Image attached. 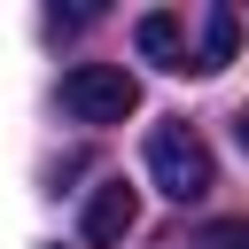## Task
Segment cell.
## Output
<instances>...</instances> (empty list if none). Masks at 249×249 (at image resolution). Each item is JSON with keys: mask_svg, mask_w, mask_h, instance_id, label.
Masks as SVG:
<instances>
[{"mask_svg": "<svg viewBox=\"0 0 249 249\" xmlns=\"http://www.w3.org/2000/svg\"><path fill=\"white\" fill-rule=\"evenodd\" d=\"M132 39H140V54H148V62L187 70V31H179V16H163V8H156V16H140V31H132Z\"/></svg>", "mask_w": 249, "mask_h": 249, "instance_id": "obj_4", "label": "cell"}, {"mask_svg": "<svg viewBox=\"0 0 249 249\" xmlns=\"http://www.w3.org/2000/svg\"><path fill=\"white\" fill-rule=\"evenodd\" d=\"M233 47H241V16H233V8H210V23H202V54H195L187 70H226Z\"/></svg>", "mask_w": 249, "mask_h": 249, "instance_id": "obj_5", "label": "cell"}, {"mask_svg": "<svg viewBox=\"0 0 249 249\" xmlns=\"http://www.w3.org/2000/svg\"><path fill=\"white\" fill-rule=\"evenodd\" d=\"M93 16H101V8H54V16H47V31H78V23H93Z\"/></svg>", "mask_w": 249, "mask_h": 249, "instance_id": "obj_6", "label": "cell"}, {"mask_svg": "<svg viewBox=\"0 0 249 249\" xmlns=\"http://www.w3.org/2000/svg\"><path fill=\"white\" fill-rule=\"evenodd\" d=\"M62 109H70L78 124H124V117L140 109V78H132L124 62H78V70L62 78Z\"/></svg>", "mask_w": 249, "mask_h": 249, "instance_id": "obj_2", "label": "cell"}, {"mask_svg": "<svg viewBox=\"0 0 249 249\" xmlns=\"http://www.w3.org/2000/svg\"><path fill=\"white\" fill-rule=\"evenodd\" d=\"M148 179H156L171 202H202V195L218 187V163H210V148H202L187 124H156V132H148Z\"/></svg>", "mask_w": 249, "mask_h": 249, "instance_id": "obj_1", "label": "cell"}, {"mask_svg": "<svg viewBox=\"0 0 249 249\" xmlns=\"http://www.w3.org/2000/svg\"><path fill=\"white\" fill-rule=\"evenodd\" d=\"M241 140H249V109H241Z\"/></svg>", "mask_w": 249, "mask_h": 249, "instance_id": "obj_7", "label": "cell"}, {"mask_svg": "<svg viewBox=\"0 0 249 249\" xmlns=\"http://www.w3.org/2000/svg\"><path fill=\"white\" fill-rule=\"evenodd\" d=\"M132 226H140V195H132L124 179L93 187V202H86V241H93V249H109V241H124Z\"/></svg>", "mask_w": 249, "mask_h": 249, "instance_id": "obj_3", "label": "cell"}]
</instances>
